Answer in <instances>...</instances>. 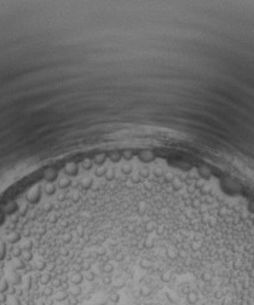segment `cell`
Here are the masks:
<instances>
[{"label": "cell", "mask_w": 254, "mask_h": 305, "mask_svg": "<svg viewBox=\"0 0 254 305\" xmlns=\"http://www.w3.org/2000/svg\"><path fill=\"white\" fill-rule=\"evenodd\" d=\"M11 305H22V303H21V300L17 297H14L12 298V304Z\"/></svg>", "instance_id": "cell-7"}, {"label": "cell", "mask_w": 254, "mask_h": 305, "mask_svg": "<svg viewBox=\"0 0 254 305\" xmlns=\"http://www.w3.org/2000/svg\"><path fill=\"white\" fill-rule=\"evenodd\" d=\"M6 280L9 281V283H10L11 286H15V287H16V286H18V285L22 283V275H21L18 271L11 269V270L7 273Z\"/></svg>", "instance_id": "cell-1"}, {"label": "cell", "mask_w": 254, "mask_h": 305, "mask_svg": "<svg viewBox=\"0 0 254 305\" xmlns=\"http://www.w3.org/2000/svg\"><path fill=\"white\" fill-rule=\"evenodd\" d=\"M53 294H55V288L51 287V286H45L41 292V295L44 298H50V297L53 295Z\"/></svg>", "instance_id": "cell-3"}, {"label": "cell", "mask_w": 254, "mask_h": 305, "mask_svg": "<svg viewBox=\"0 0 254 305\" xmlns=\"http://www.w3.org/2000/svg\"><path fill=\"white\" fill-rule=\"evenodd\" d=\"M38 305H46L45 303H40V304H38Z\"/></svg>", "instance_id": "cell-8"}, {"label": "cell", "mask_w": 254, "mask_h": 305, "mask_svg": "<svg viewBox=\"0 0 254 305\" xmlns=\"http://www.w3.org/2000/svg\"><path fill=\"white\" fill-rule=\"evenodd\" d=\"M9 287H10L9 281H7L6 278H4V280L0 282V293H5V292H7Z\"/></svg>", "instance_id": "cell-4"}, {"label": "cell", "mask_w": 254, "mask_h": 305, "mask_svg": "<svg viewBox=\"0 0 254 305\" xmlns=\"http://www.w3.org/2000/svg\"><path fill=\"white\" fill-rule=\"evenodd\" d=\"M16 292H17L16 287L10 285V287H9V290H7V294H9V295H15V294H16Z\"/></svg>", "instance_id": "cell-5"}, {"label": "cell", "mask_w": 254, "mask_h": 305, "mask_svg": "<svg viewBox=\"0 0 254 305\" xmlns=\"http://www.w3.org/2000/svg\"><path fill=\"white\" fill-rule=\"evenodd\" d=\"M53 297H55V302H57V303H63V302H66V300L68 299L69 293H68V290H67L59 288V290L56 292V294H53Z\"/></svg>", "instance_id": "cell-2"}, {"label": "cell", "mask_w": 254, "mask_h": 305, "mask_svg": "<svg viewBox=\"0 0 254 305\" xmlns=\"http://www.w3.org/2000/svg\"><path fill=\"white\" fill-rule=\"evenodd\" d=\"M0 305H1V303H0Z\"/></svg>", "instance_id": "cell-9"}, {"label": "cell", "mask_w": 254, "mask_h": 305, "mask_svg": "<svg viewBox=\"0 0 254 305\" xmlns=\"http://www.w3.org/2000/svg\"><path fill=\"white\" fill-rule=\"evenodd\" d=\"M7 300V295L5 294V293H0V303L2 304V303H5Z\"/></svg>", "instance_id": "cell-6"}]
</instances>
